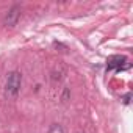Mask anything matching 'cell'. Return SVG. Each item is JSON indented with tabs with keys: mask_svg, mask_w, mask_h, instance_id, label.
<instances>
[{
	"mask_svg": "<svg viewBox=\"0 0 133 133\" xmlns=\"http://www.w3.org/2000/svg\"><path fill=\"white\" fill-rule=\"evenodd\" d=\"M21 82H22V77H21V74L17 71L11 72L8 75V80H6V94L10 97L17 96V92L21 89Z\"/></svg>",
	"mask_w": 133,
	"mask_h": 133,
	"instance_id": "6da1fadb",
	"label": "cell"
},
{
	"mask_svg": "<svg viewBox=\"0 0 133 133\" xmlns=\"http://www.w3.org/2000/svg\"><path fill=\"white\" fill-rule=\"evenodd\" d=\"M19 17H21V8H19L17 5H14V6H11V8L8 10V13L5 14L3 22H5V25H16V22L19 21Z\"/></svg>",
	"mask_w": 133,
	"mask_h": 133,
	"instance_id": "7a4b0ae2",
	"label": "cell"
},
{
	"mask_svg": "<svg viewBox=\"0 0 133 133\" xmlns=\"http://www.w3.org/2000/svg\"><path fill=\"white\" fill-rule=\"evenodd\" d=\"M49 133H63V130H61V127L59 125H53L52 128H50V131Z\"/></svg>",
	"mask_w": 133,
	"mask_h": 133,
	"instance_id": "3957f363",
	"label": "cell"
}]
</instances>
